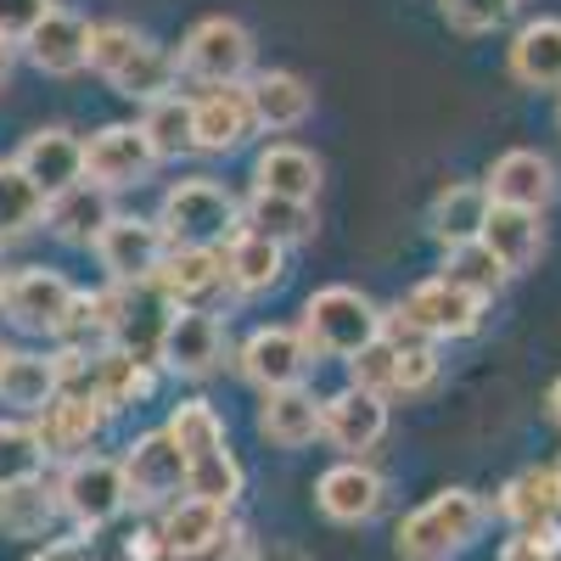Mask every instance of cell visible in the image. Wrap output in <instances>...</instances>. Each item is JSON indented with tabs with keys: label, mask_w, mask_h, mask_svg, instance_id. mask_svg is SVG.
<instances>
[{
	"label": "cell",
	"mask_w": 561,
	"mask_h": 561,
	"mask_svg": "<svg viewBox=\"0 0 561 561\" xmlns=\"http://www.w3.org/2000/svg\"><path fill=\"white\" fill-rule=\"evenodd\" d=\"M494 517V505L478 489H438L427 505H415L393 534L399 561H455L466 545H478Z\"/></svg>",
	"instance_id": "6da1fadb"
},
{
	"label": "cell",
	"mask_w": 561,
	"mask_h": 561,
	"mask_svg": "<svg viewBox=\"0 0 561 561\" xmlns=\"http://www.w3.org/2000/svg\"><path fill=\"white\" fill-rule=\"evenodd\" d=\"M158 230L169 248H219L242 230V203L219 180H174L158 203Z\"/></svg>",
	"instance_id": "7a4b0ae2"
},
{
	"label": "cell",
	"mask_w": 561,
	"mask_h": 561,
	"mask_svg": "<svg viewBox=\"0 0 561 561\" xmlns=\"http://www.w3.org/2000/svg\"><path fill=\"white\" fill-rule=\"evenodd\" d=\"M298 337L314 359H354L365 343L382 337V309L359 287H320L298 314Z\"/></svg>",
	"instance_id": "3957f363"
},
{
	"label": "cell",
	"mask_w": 561,
	"mask_h": 561,
	"mask_svg": "<svg viewBox=\"0 0 561 561\" xmlns=\"http://www.w3.org/2000/svg\"><path fill=\"white\" fill-rule=\"evenodd\" d=\"M57 500H62V517L79 528V539L102 534L107 523H118L129 511V483H124V466L113 455H84L68 460L62 478H57Z\"/></svg>",
	"instance_id": "277c9868"
},
{
	"label": "cell",
	"mask_w": 561,
	"mask_h": 561,
	"mask_svg": "<svg viewBox=\"0 0 561 561\" xmlns=\"http://www.w3.org/2000/svg\"><path fill=\"white\" fill-rule=\"evenodd\" d=\"M174 68L185 79L208 84V90L248 84V73H253V34H248V23H237V18H203V23H192V34H185L180 51H174Z\"/></svg>",
	"instance_id": "5b68a950"
},
{
	"label": "cell",
	"mask_w": 561,
	"mask_h": 561,
	"mask_svg": "<svg viewBox=\"0 0 561 561\" xmlns=\"http://www.w3.org/2000/svg\"><path fill=\"white\" fill-rule=\"evenodd\" d=\"M73 298H79L73 280L57 275V270H45V264L0 275V314H7L18 332H34V337H57L62 343V325H68Z\"/></svg>",
	"instance_id": "8992f818"
},
{
	"label": "cell",
	"mask_w": 561,
	"mask_h": 561,
	"mask_svg": "<svg viewBox=\"0 0 561 561\" xmlns=\"http://www.w3.org/2000/svg\"><path fill=\"white\" fill-rule=\"evenodd\" d=\"M34 438L45 449V460H84V455H96V444L107 438L113 427V410L96 399V393H57L51 404H45L34 421Z\"/></svg>",
	"instance_id": "52a82bcc"
},
{
	"label": "cell",
	"mask_w": 561,
	"mask_h": 561,
	"mask_svg": "<svg viewBox=\"0 0 561 561\" xmlns=\"http://www.w3.org/2000/svg\"><path fill=\"white\" fill-rule=\"evenodd\" d=\"M410 332H421L427 343H455V337H472L478 325H483V304L472 298V293H460V287H449L444 275H433V280H415V287L399 298V309H393Z\"/></svg>",
	"instance_id": "ba28073f"
},
{
	"label": "cell",
	"mask_w": 561,
	"mask_h": 561,
	"mask_svg": "<svg viewBox=\"0 0 561 561\" xmlns=\"http://www.w3.org/2000/svg\"><path fill=\"white\" fill-rule=\"evenodd\" d=\"M124 483H129V505L140 511H163L185 494V455L174 449V438L158 427V433H140L129 449H124Z\"/></svg>",
	"instance_id": "9c48e42d"
},
{
	"label": "cell",
	"mask_w": 561,
	"mask_h": 561,
	"mask_svg": "<svg viewBox=\"0 0 561 561\" xmlns=\"http://www.w3.org/2000/svg\"><path fill=\"white\" fill-rule=\"evenodd\" d=\"M163 253H169V242H163L158 219H140V214H113V225L96 237V259H102L113 287H140V280H152Z\"/></svg>",
	"instance_id": "30bf717a"
},
{
	"label": "cell",
	"mask_w": 561,
	"mask_h": 561,
	"mask_svg": "<svg viewBox=\"0 0 561 561\" xmlns=\"http://www.w3.org/2000/svg\"><path fill=\"white\" fill-rule=\"evenodd\" d=\"M158 365L169 377H185V382H208L214 370L225 365V325L214 309H174L169 332H163V348H158Z\"/></svg>",
	"instance_id": "8fae6325"
},
{
	"label": "cell",
	"mask_w": 561,
	"mask_h": 561,
	"mask_svg": "<svg viewBox=\"0 0 561 561\" xmlns=\"http://www.w3.org/2000/svg\"><path fill=\"white\" fill-rule=\"evenodd\" d=\"M320 438L343 449V460H365L388 438V399L365 388H337L332 399H320Z\"/></svg>",
	"instance_id": "7c38bea8"
},
{
	"label": "cell",
	"mask_w": 561,
	"mask_h": 561,
	"mask_svg": "<svg viewBox=\"0 0 561 561\" xmlns=\"http://www.w3.org/2000/svg\"><path fill=\"white\" fill-rule=\"evenodd\" d=\"M309 348L298 337V325H259V332L237 348V370L259 388V393H280V388H304L309 370Z\"/></svg>",
	"instance_id": "4fadbf2b"
},
{
	"label": "cell",
	"mask_w": 561,
	"mask_h": 561,
	"mask_svg": "<svg viewBox=\"0 0 561 561\" xmlns=\"http://www.w3.org/2000/svg\"><path fill=\"white\" fill-rule=\"evenodd\" d=\"M382 500H388V483H382V472H377L370 460H337V466H325L320 483H314L320 517L337 523V528L370 523V517L382 511Z\"/></svg>",
	"instance_id": "5bb4252c"
},
{
	"label": "cell",
	"mask_w": 561,
	"mask_h": 561,
	"mask_svg": "<svg viewBox=\"0 0 561 561\" xmlns=\"http://www.w3.org/2000/svg\"><path fill=\"white\" fill-rule=\"evenodd\" d=\"M158 169L152 140L140 135V124H102L84 140V180L107 185V192H124V185H140Z\"/></svg>",
	"instance_id": "9a60e30c"
},
{
	"label": "cell",
	"mask_w": 561,
	"mask_h": 561,
	"mask_svg": "<svg viewBox=\"0 0 561 561\" xmlns=\"http://www.w3.org/2000/svg\"><path fill=\"white\" fill-rule=\"evenodd\" d=\"M107 293H113V348L158 365V348H163V332L174 320V304L152 287V280H140V287H107Z\"/></svg>",
	"instance_id": "2e32d148"
},
{
	"label": "cell",
	"mask_w": 561,
	"mask_h": 561,
	"mask_svg": "<svg viewBox=\"0 0 561 561\" xmlns=\"http://www.w3.org/2000/svg\"><path fill=\"white\" fill-rule=\"evenodd\" d=\"M253 102H248V84H219V90H203L192 96V152H208V158H225L248 147L253 135Z\"/></svg>",
	"instance_id": "e0dca14e"
},
{
	"label": "cell",
	"mask_w": 561,
	"mask_h": 561,
	"mask_svg": "<svg viewBox=\"0 0 561 561\" xmlns=\"http://www.w3.org/2000/svg\"><path fill=\"white\" fill-rule=\"evenodd\" d=\"M483 192L494 208H528L545 214L556 203V163L534 147H511L494 158V169L483 174Z\"/></svg>",
	"instance_id": "ac0fdd59"
},
{
	"label": "cell",
	"mask_w": 561,
	"mask_h": 561,
	"mask_svg": "<svg viewBox=\"0 0 561 561\" xmlns=\"http://www.w3.org/2000/svg\"><path fill=\"white\" fill-rule=\"evenodd\" d=\"M12 163L39 185V197L51 203V197L68 192V185L84 180V140H79L73 129H62V124H45V129H34L23 147H18Z\"/></svg>",
	"instance_id": "d6986e66"
},
{
	"label": "cell",
	"mask_w": 561,
	"mask_h": 561,
	"mask_svg": "<svg viewBox=\"0 0 561 561\" xmlns=\"http://www.w3.org/2000/svg\"><path fill=\"white\" fill-rule=\"evenodd\" d=\"M18 51L39 68V73H51V79H68L79 68H90V23L68 7H51L23 39H18Z\"/></svg>",
	"instance_id": "ffe728a7"
},
{
	"label": "cell",
	"mask_w": 561,
	"mask_h": 561,
	"mask_svg": "<svg viewBox=\"0 0 561 561\" xmlns=\"http://www.w3.org/2000/svg\"><path fill=\"white\" fill-rule=\"evenodd\" d=\"M152 287L174 309H208L214 293H225V253L219 248H169Z\"/></svg>",
	"instance_id": "44dd1931"
},
{
	"label": "cell",
	"mask_w": 561,
	"mask_h": 561,
	"mask_svg": "<svg viewBox=\"0 0 561 561\" xmlns=\"http://www.w3.org/2000/svg\"><path fill=\"white\" fill-rule=\"evenodd\" d=\"M113 192L107 185H96V180H79V185H68L62 197H51L45 203V230H51L57 242H68V248H96V237L113 225Z\"/></svg>",
	"instance_id": "7402d4cb"
},
{
	"label": "cell",
	"mask_w": 561,
	"mask_h": 561,
	"mask_svg": "<svg viewBox=\"0 0 561 561\" xmlns=\"http://www.w3.org/2000/svg\"><path fill=\"white\" fill-rule=\"evenodd\" d=\"M225 287L237 298H259V293H275L280 280H287V248H275L270 237H259V230H237L225 248Z\"/></svg>",
	"instance_id": "603a6c76"
},
{
	"label": "cell",
	"mask_w": 561,
	"mask_h": 561,
	"mask_svg": "<svg viewBox=\"0 0 561 561\" xmlns=\"http://www.w3.org/2000/svg\"><path fill=\"white\" fill-rule=\"evenodd\" d=\"M505 68L528 90H561V18H534L511 34Z\"/></svg>",
	"instance_id": "cb8c5ba5"
},
{
	"label": "cell",
	"mask_w": 561,
	"mask_h": 561,
	"mask_svg": "<svg viewBox=\"0 0 561 561\" xmlns=\"http://www.w3.org/2000/svg\"><path fill=\"white\" fill-rule=\"evenodd\" d=\"M489 192H483V180H449L444 192L433 197V214H427V230H433V242L449 253V248H466V242H478L483 237V225H489Z\"/></svg>",
	"instance_id": "d4e9b609"
},
{
	"label": "cell",
	"mask_w": 561,
	"mask_h": 561,
	"mask_svg": "<svg viewBox=\"0 0 561 561\" xmlns=\"http://www.w3.org/2000/svg\"><path fill=\"white\" fill-rule=\"evenodd\" d=\"M248 102H253V124H259V129L287 135V129L309 124L314 90H309L298 73H287V68H270V73H253V79H248Z\"/></svg>",
	"instance_id": "484cf974"
},
{
	"label": "cell",
	"mask_w": 561,
	"mask_h": 561,
	"mask_svg": "<svg viewBox=\"0 0 561 561\" xmlns=\"http://www.w3.org/2000/svg\"><path fill=\"white\" fill-rule=\"evenodd\" d=\"M494 511L511 528L561 523V466H523V472L500 489Z\"/></svg>",
	"instance_id": "4316f807"
},
{
	"label": "cell",
	"mask_w": 561,
	"mask_h": 561,
	"mask_svg": "<svg viewBox=\"0 0 561 561\" xmlns=\"http://www.w3.org/2000/svg\"><path fill=\"white\" fill-rule=\"evenodd\" d=\"M253 192L287 197V203H314L320 197V158L293 147V140H275L253 163Z\"/></svg>",
	"instance_id": "83f0119b"
},
{
	"label": "cell",
	"mask_w": 561,
	"mask_h": 561,
	"mask_svg": "<svg viewBox=\"0 0 561 561\" xmlns=\"http://www.w3.org/2000/svg\"><path fill=\"white\" fill-rule=\"evenodd\" d=\"M152 388H158V365L135 359L124 348H96L90 354V393H96L113 415L129 410V404H147Z\"/></svg>",
	"instance_id": "f1b7e54d"
},
{
	"label": "cell",
	"mask_w": 561,
	"mask_h": 561,
	"mask_svg": "<svg viewBox=\"0 0 561 561\" xmlns=\"http://www.w3.org/2000/svg\"><path fill=\"white\" fill-rule=\"evenodd\" d=\"M259 433L275 449H309L320 438V399L309 388H280L259 404Z\"/></svg>",
	"instance_id": "f546056e"
},
{
	"label": "cell",
	"mask_w": 561,
	"mask_h": 561,
	"mask_svg": "<svg viewBox=\"0 0 561 561\" xmlns=\"http://www.w3.org/2000/svg\"><path fill=\"white\" fill-rule=\"evenodd\" d=\"M62 393V370L57 354H34V348H12L7 370H0V404H12L18 415H39Z\"/></svg>",
	"instance_id": "4dcf8cb0"
},
{
	"label": "cell",
	"mask_w": 561,
	"mask_h": 561,
	"mask_svg": "<svg viewBox=\"0 0 561 561\" xmlns=\"http://www.w3.org/2000/svg\"><path fill=\"white\" fill-rule=\"evenodd\" d=\"M57 523H62L57 483L28 478V483L0 489V534H7V539H51Z\"/></svg>",
	"instance_id": "1f68e13d"
},
{
	"label": "cell",
	"mask_w": 561,
	"mask_h": 561,
	"mask_svg": "<svg viewBox=\"0 0 561 561\" xmlns=\"http://www.w3.org/2000/svg\"><path fill=\"white\" fill-rule=\"evenodd\" d=\"M478 242L505 264V275H517V270H528L545 253V225L528 208H489V225H483Z\"/></svg>",
	"instance_id": "d6a6232c"
},
{
	"label": "cell",
	"mask_w": 561,
	"mask_h": 561,
	"mask_svg": "<svg viewBox=\"0 0 561 561\" xmlns=\"http://www.w3.org/2000/svg\"><path fill=\"white\" fill-rule=\"evenodd\" d=\"M225 528H230V511L225 505H208V500H192V494H180L174 505H163V517H158V534H163V550L169 556L203 550Z\"/></svg>",
	"instance_id": "836d02e7"
},
{
	"label": "cell",
	"mask_w": 561,
	"mask_h": 561,
	"mask_svg": "<svg viewBox=\"0 0 561 561\" xmlns=\"http://www.w3.org/2000/svg\"><path fill=\"white\" fill-rule=\"evenodd\" d=\"M174 79H180V68H174V57L163 51V45H152V39H140L135 45V57L107 79L118 96H129V102H158V96H174Z\"/></svg>",
	"instance_id": "e575fe53"
},
{
	"label": "cell",
	"mask_w": 561,
	"mask_h": 561,
	"mask_svg": "<svg viewBox=\"0 0 561 561\" xmlns=\"http://www.w3.org/2000/svg\"><path fill=\"white\" fill-rule=\"evenodd\" d=\"M242 225L259 230V237H270L275 248H298V242L314 237V203H287V197L253 192L248 208H242Z\"/></svg>",
	"instance_id": "d590c367"
},
{
	"label": "cell",
	"mask_w": 561,
	"mask_h": 561,
	"mask_svg": "<svg viewBox=\"0 0 561 561\" xmlns=\"http://www.w3.org/2000/svg\"><path fill=\"white\" fill-rule=\"evenodd\" d=\"M45 225V197L39 185L18 169V163H0V248L23 242L28 230Z\"/></svg>",
	"instance_id": "8d00e7d4"
},
{
	"label": "cell",
	"mask_w": 561,
	"mask_h": 561,
	"mask_svg": "<svg viewBox=\"0 0 561 561\" xmlns=\"http://www.w3.org/2000/svg\"><path fill=\"white\" fill-rule=\"evenodd\" d=\"M449 287H460V293H472L478 304H489V298H500V287H505V264L483 248V242H466V248H449L444 253V270H438Z\"/></svg>",
	"instance_id": "74e56055"
},
{
	"label": "cell",
	"mask_w": 561,
	"mask_h": 561,
	"mask_svg": "<svg viewBox=\"0 0 561 561\" xmlns=\"http://www.w3.org/2000/svg\"><path fill=\"white\" fill-rule=\"evenodd\" d=\"M140 135L152 140L158 163L192 152V96H180V90H174V96L147 102V113H140Z\"/></svg>",
	"instance_id": "f35d334b"
},
{
	"label": "cell",
	"mask_w": 561,
	"mask_h": 561,
	"mask_svg": "<svg viewBox=\"0 0 561 561\" xmlns=\"http://www.w3.org/2000/svg\"><path fill=\"white\" fill-rule=\"evenodd\" d=\"M185 494L192 500H208V505H237V494H242V466H237V455H230V444L225 449H208V455H197V460H185Z\"/></svg>",
	"instance_id": "ab89813d"
},
{
	"label": "cell",
	"mask_w": 561,
	"mask_h": 561,
	"mask_svg": "<svg viewBox=\"0 0 561 561\" xmlns=\"http://www.w3.org/2000/svg\"><path fill=\"white\" fill-rule=\"evenodd\" d=\"M163 433L174 438V449H180L185 460H197V455H208V449H225V415H219L208 399H185V404H174V415H169Z\"/></svg>",
	"instance_id": "60d3db41"
},
{
	"label": "cell",
	"mask_w": 561,
	"mask_h": 561,
	"mask_svg": "<svg viewBox=\"0 0 561 561\" xmlns=\"http://www.w3.org/2000/svg\"><path fill=\"white\" fill-rule=\"evenodd\" d=\"M45 472V449L34 438L28 421H0V489L12 483H28Z\"/></svg>",
	"instance_id": "b9f144b4"
},
{
	"label": "cell",
	"mask_w": 561,
	"mask_h": 561,
	"mask_svg": "<svg viewBox=\"0 0 561 561\" xmlns=\"http://www.w3.org/2000/svg\"><path fill=\"white\" fill-rule=\"evenodd\" d=\"M348 388H365V393H377V399H393L399 393V348H393V337L365 343L348 359Z\"/></svg>",
	"instance_id": "7bdbcfd3"
},
{
	"label": "cell",
	"mask_w": 561,
	"mask_h": 561,
	"mask_svg": "<svg viewBox=\"0 0 561 561\" xmlns=\"http://www.w3.org/2000/svg\"><path fill=\"white\" fill-rule=\"evenodd\" d=\"M438 12L455 34H494L511 23L517 0H438Z\"/></svg>",
	"instance_id": "ee69618b"
},
{
	"label": "cell",
	"mask_w": 561,
	"mask_h": 561,
	"mask_svg": "<svg viewBox=\"0 0 561 561\" xmlns=\"http://www.w3.org/2000/svg\"><path fill=\"white\" fill-rule=\"evenodd\" d=\"M140 39H147V34H135L129 23H90V68H96L102 79H113L135 57Z\"/></svg>",
	"instance_id": "f6af8a7d"
},
{
	"label": "cell",
	"mask_w": 561,
	"mask_h": 561,
	"mask_svg": "<svg viewBox=\"0 0 561 561\" xmlns=\"http://www.w3.org/2000/svg\"><path fill=\"white\" fill-rule=\"evenodd\" d=\"M500 561H561V523L517 528L500 545Z\"/></svg>",
	"instance_id": "bcb514c9"
},
{
	"label": "cell",
	"mask_w": 561,
	"mask_h": 561,
	"mask_svg": "<svg viewBox=\"0 0 561 561\" xmlns=\"http://www.w3.org/2000/svg\"><path fill=\"white\" fill-rule=\"evenodd\" d=\"M51 7H57V0H0V34H7V39H23Z\"/></svg>",
	"instance_id": "7dc6e473"
},
{
	"label": "cell",
	"mask_w": 561,
	"mask_h": 561,
	"mask_svg": "<svg viewBox=\"0 0 561 561\" xmlns=\"http://www.w3.org/2000/svg\"><path fill=\"white\" fill-rule=\"evenodd\" d=\"M242 556H248V528H242V523H230L214 545L185 550V556H169V561H242Z\"/></svg>",
	"instance_id": "c3c4849f"
},
{
	"label": "cell",
	"mask_w": 561,
	"mask_h": 561,
	"mask_svg": "<svg viewBox=\"0 0 561 561\" xmlns=\"http://www.w3.org/2000/svg\"><path fill=\"white\" fill-rule=\"evenodd\" d=\"M124 556H129V561H169V550H163V534H158V528H135V534L124 539Z\"/></svg>",
	"instance_id": "681fc988"
},
{
	"label": "cell",
	"mask_w": 561,
	"mask_h": 561,
	"mask_svg": "<svg viewBox=\"0 0 561 561\" xmlns=\"http://www.w3.org/2000/svg\"><path fill=\"white\" fill-rule=\"evenodd\" d=\"M34 561H96V550H90V539H45Z\"/></svg>",
	"instance_id": "f907efd6"
},
{
	"label": "cell",
	"mask_w": 561,
	"mask_h": 561,
	"mask_svg": "<svg viewBox=\"0 0 561 561\" xmlns=\"http://www.w3.org/2000/svg\"><path fill=\"white\" fill-rule=\"evenodd\" d=\"M242 561H309L298 545H280V539H270V545H248V556Z\"/></svg>",
	"instance_id": "816d5d0a"
},
{
	"label": "cell",
	"mask_w": 561,
	"mask_h": 561,
	"mask_svg": "<svg viewBox=\"0 0 561 561\" xmlns=\"http://www.w3.org/2000/svg\"><path fill=\"white\" fill-rule=\"evenodd\" d=\"M18 39H7V34H0V90H7L12 84V73H18Z\"/></svg>",
	"instance_id": "f5cc1de1"
},
{
	"label": "cell",
	"mask_w": 561,
	"mask_h": 561,
	"mask_svg": "<svg viewBox=\"0 0 561 561\" xmlns=\"http://www.w3.org/2000/svg\"><path fill=\"white\" fill-rule=\"evenodd\" d=\"M550 421L561 427V377H556V388H550Z\"/></svg>",
	"instance_id": "db71d44e"
},
{
	"label": "cell",
	"mask_w": 561,
	"mask_h": 561,
	"mask_svg": "<svg viewBox=\"0 0 561 561\" xmlns=\"http://www.w3.org/2000/svg\"><path fill=\"white\" fill-rule=\"evenodd\" d=\"M7 359H12V348H7V343H0V370H7Z\"/></svg>",
	"instance_id": "11a10c76"
},
{
	"label": "cell",
	"mask_w": 561,
	"mask_h": 561,
	"mask_svg": "<svg viewBox=\"0 0 561 561\" xmlns=\"http://www.w3.org/2000/svg\"><path fill=\"white\" fill-rule=\"evenodd\" d=\"M556 466H561V460H556Z\"/></svg>",
	"instance_id": "9f6ffc18"
},
{
	"label": "cell",
	"mask_w": 561,
	"mask_h": 561,
	"mask_svg": "<svg viewBox=\"0 0 561 561\" xmlns=\"http://www.w3.org/2000/svg\"><path fill=\"white\" fill-rule=\"evenodd\" d=\"M556 118H561V113H556Z\"/></svg>",
	"instance_id": "6f0895ef"
}]
</instances>
